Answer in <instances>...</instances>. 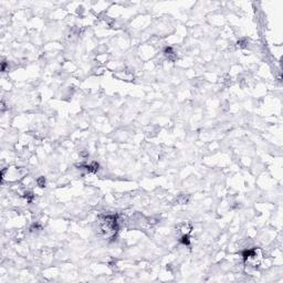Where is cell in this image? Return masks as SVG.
I'll return each instance as SVG.
<instances>
[{"label":"cell","instance_id":"cell-1","mask_svg":"<svg viewBox=\"0 0 283 283\" xmlns=\"http://www.w3.org/2000/svg\"><path fill=\"white\" fill-rule=\"evenodd\" d=\"M97 229L102 236L112 238L119 230V219L115 215L101 216L97 221Z\"/></svg>","mask_w":283,"mask_h":283},{"label":"cell","instance_id":"cell-2","mask_svg":"<svg viewBox=\"0 0 283 283\" xmlns=\"http://www.w3.org/2000/svg\"><path fill=\"white\" fill-rule=\"evenodd\" d=\"M242 257H243L244 263L250 268H257L262 260V253H261V250L258 248L246 250Z\"/></svg>","mask_w":283,"mask_h":283},{"label":"cell","instance_id":"cell-3","mask_svg":"<svg viewBox=\"0 0 283 283\" xmlns=\"http://www.w3.org/2000/svg\"><path fill=\"white\" fill-rule=\"evenodd\" d=\"M192 227L190 224H188V222H183V224L178 225V227H177V230H178L179 233H181V236L184 235H189V232L191 231Z\"/></svg>","mask_w":283,"mask_h":283},{"label":"cell","instance_id":"cell-4","mask_svg":"<svg viewBox=\"0 0 283 283\" xmlns=\"http://www.w3.org/2000/svg\"><path fill=\"white\" fill-rule=\"evenodd\" d=\"M85 168H86V170L89 171V173H96V171L98 170V164L92 163V164H90V165H86Z\"/></svg>","mask_w":283,"mask_h":283},{"label":"cell","instance_id":"cell-5","mask_svg":"<svg viewBox=\"0 0 283 283\" xmlns=\"http://www.w3.org/2000/svg\"><path fill=\"white\" fill-rule=\"evenodd\" d=\"M165 54H166V57L168 58L169 60H175L176 59V54H175V52H174L171 48H166V50H165Z\"/></svg>","mask_w":283,"mask_h":283},{"label":"cell","instance_id":"cell-6","mask_svg":"<svg viewBox=\"0 0 283 283\" xmlns=\"http://www.w3.org/2000/svg\"><path fill=\"white\" fill-rule=\"evenodd\" d=\"M44 184H46V179H44V177H41L40 179H38V185H39L40 187H43Z\"/></svg>","mask_w":283,"mask_h":283}]
</instances>
